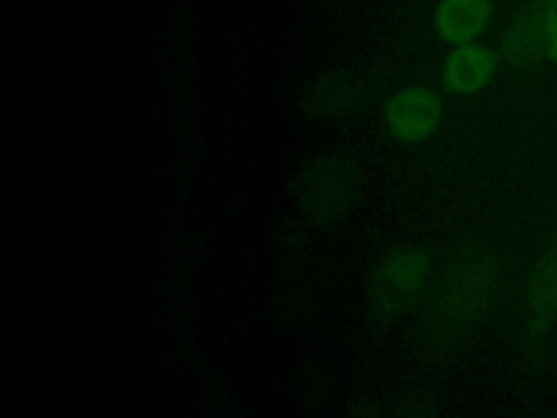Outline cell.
Returning a JSON list of instances; mask_svg holds the SVG:
<instances>
[{
	"mask_svg": "<svg viewBox=\"0 0 557 418\" xmlns=\"http://www.w3.org/2000/svg\"><path fill=\"white\" fill-rule=\"evenodd\" d=\"M500 268L485 250L455 255L442 270L431 305L437 324L459 327L479 318L498 292Z\"/></svg>",
	"mask_w": 557,
	"mask_h": 418,
	"instance_id": "6da1fadb",
	"label": "cell"
},
{
	"mask_svg": "<svg viewBox=\"0 0 557 418\" xmlns=\"http://www.w3.org/2000/svg\"><path fill=\"white\" fill-rule=\"evenodd\" d=\"M429 255L424 248L405 244L383 253L366 276V303L381 320L403 318L424 290Z\"/></svg>",
	"mask_w": 557,
	"mask_h": 418,
	"instance_id": "7a4b0ae2",
	"label": "cell"
},
{
	"mask_svg": "<svg viewBox=\"0 0 557 418\" xmlns=\"http://www.w3.org/2000/svg\"><path fill=\"white\" fill-rule=\"evenodd\" d=\"M361 187L363 176L352 159L344 155H320L305 168L298 198L311 222L331 226L355 207Z\"/></svg>",
	"mask_w": 557,
	"mask_h": 418,
	"instance_id": "3957f363",
	"label": "cell"
},
{
	"mask_svg": "<svg viewBox=\"0 0 557 418\" xmlns=\"http://www.w3.org/2000/svg\"><path fill=\"white\" fill-rule=\"evenodd\" d=\"M442 120V100L426 87H405L396 91L385 107L389 133L400 142L426 139Z\"/></svg>",
	"mask_w": 557,
	"mask_h": 418,
	"instance_id": "277c9868",
	"label": "cell"
},
{
	"mask_svg": "<svg viewBox=\"0 0 557 418\" xmlns=\"http://www.w3.org/2000/svg\"><path fill=\"white\" fill-rule=\"evenodd\" d=\"M498 54L485 44L472 41L455 46L453 52L444 59L442 83L448 91L457 96L476 94L496 76Z\"/></svg>",
	"mask_w": 557,
	"mask_h": 418,
	"instance_id": "5b68a950",
	"label": "cell"
},
{
	"mask_svg": "<svg viewBox=\"0 0 557 418\" xmlns=\"http://www.w3.org/2000/svg\"><path fill=\"white\" fill-rule=\"evenodd\" d=\"M546 13L540 2L522 11L500 37V54L511 65H537L546 61Z\"/></svg>",
	"mask_w": 557,
	"mask_h": 418,
	"instance_id": "8992f818",
	"label": "cell"
},
{
	"mask_svg": "<svg viewBox=\"0 0 557 418\" xmlns=\"http://www.w3.org/2000/svg\"><path fill=\"white\" fill-rule=\"evenodd\" d=\"M490 0H440L433 11V28L450 46L476 41L490 26Z\"/></svg>",
	"mask_w": 557,
	"mask_h": 418,
	"instance_id": "52a82bcc",
	"label": "cell"
},
{
	"mask_svg": "<svg viewBox=\"0 0 557 418\" xmlns=\"http://www.w3.org/2000/svg\"><path fill=\"white\" fill-rule=\"evenodd\" d=\"M527 316L533 335H542L557 318V244L537 259L529 274Z\"/></svg>",
	"mask_w": 557,
	"mask_h": 418,
	"instance_id": "ba28073f",
	"label": "cell"
},
{
	"mask_svg": "<svg viewBox=\"0 0 557 418\" xmlns=\"http://www.w3.org/2000/svg\"><path fill=\"white\" fill-rule=\"evenodd\" d=\"M359 107V87L344 76L322 81L307 102L311 115L320 120H337L350 115Z\"/></svg>",
	"mask_w": 557,
	"mask_h": 418,
	"instance_id": "9c48e42d",
	"label": "cell"
}]
</instances>
